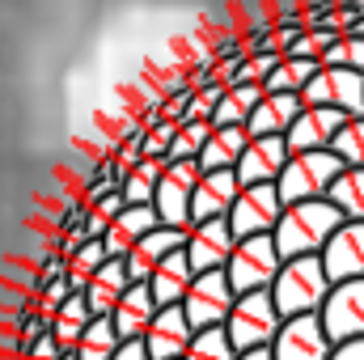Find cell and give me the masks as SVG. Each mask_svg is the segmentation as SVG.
<instances>
[{
  "mask_svg": "<svg viewBox=\"0 0 364 360\" xmlns=\"http://www.w3.org/2000/svg\"><path fill=\"white\" fill-rule=\"evenodd\" d=\"M279 268H284V259L275 250L272 233H259V238H242L233 246V259L225 263V275H229V288L242 297V292L272 288V280Z\"/></svg>",
  "mask_w": 364,
  "mask_h": 360,
  "instance_id": "obj_5",
  "label": "cell"
},
{
  "mask_svg": "<svg viewBox=\"0 0 364 360\" xmlns=\"http://www.w3.org/2000/svg\"><path fill=\"white\" fill-rule=\"evenodd\" d=\"M186 246V229H170V225H157V229H149L127 255H123V268H127V280L132 284H149V275L153 268L166 259V255H174Z\"/></svg>",
  "mask_w": 364,
  "mask_h": 360,
  "instance_id": "obj_15",
  "label": "cell"
},
{
  "mask_svg": "<svg viewBox=\"0 0 364 360\" xmlns=\"http://www.w3.org/2000/svg\"><path fill=\"white\" fill-rule=\"evenodd\" d=\"M246 144H250V136H246V127H212V136H208V144L199 149V170L208 174V170H233L237 166V157L246 153Z\"/></svg>",
  "mask_w": 364,
  "mask_h": 360,
  "instance_id": "obj_24",
  "label": "cell"
},
{
  "mask_svg": "<svg viewBox=\"0 0 364 360\" xmlns=\"http://www.w3.org/2000/svg\"><path fill=\"white\" fill-rule=\"evenodd\" d=\"M348 123L343 110L335 106H301V115L292 119V127L284 132L288 140V153H318V149H331L335 132Z\"/></svg>",
  "mask_w": 364,
  "mask_h": 360,
  "instance_id": "obj_14",
  "label": "cell"
},
{
  "mask_svg": "<svg viewBox=\"0 0 364 360\" xmlns=\"http://www.w3.org/2000/svg\"><path fill=\"white\" fill-rule=\"evenodd\" d=\"M233 246H237V238L229 229V216H216V221H199L186 229L182 255H186L191 271L199 275V271H225V263L233 259Z\"/></svg>",
  "mask_w": 364,
  "mask_h": 360,
  "instance_id": "obj_11",
  "label": "cell"
},
{
  "mask_svg": "<svg viewBox=\"0 0 364 360\" xmlns=\"http://www.w3.org/2000/svg\"><path fill=\"white\" fill-rule=\"evenodd\" d=\"M318 64H322V68H352V73H364V38L339 34V38L322 51Z\"/></svg>",
  "mask_w": 364,
  "mask_h": 360,
  "instance_id": "obj_34",
  "label": "cell"
},
{
  "mask_svg": "<svg viewBox=\"0 0 364 360\" xmlns=\"http://www.w3.org/2000/svg\"><path fill=\"white\" fill-rule=\"evenodd\" d=\"M343 225L339 208L331 199H301L288 203L279 212L272 229V242L279 250V259H305V255H322V246L331 242V233Z\"/></svg>",
  "mask_w": 364,
  "mask_h": 360,
  "instance_id": "obj_1",
  "label": "cell"
},
{
  "mask_svg": "<svg viewBox=\"0 0 364 360\" xmlns=\"http://www.w3.org/2000/svg\"><path fill=\"white\" fill-rule=\"evenodd\" d=\"M233 301H237V292L229 288L225 271H199L182 297V314H186L191 331H208V327H225Z\"/></svg>",
  "mask_w": 364,
  "mask_h": 360,
  "instance_id": "obj_6",
  "label": "cell"
},
{
  "mask_svg": "<svg viewBox=\"0 0 364 360\" xmlns=\"http://www.w3.org/2000/svg\"><path fill=\"white\" fill-rule=\"evenodd\" d=\"M153 318H157V301H153L149 284H127V292L110 309V322H114L119 339H144V331H149Z\"/></svg>",
  "mask_w": 364,
  "mask_h": 360,
  "instance_id": "obj_20",
  "label": "cell"
},
{
  "mask_svg": "<svg viewBox=\"0 0 364 360\" xmlns=\"http://www.w3.org/2000/svg\"><path fill=\"white\" fill-rule=\"evenodd\" d=\"M110 255H106V246H102V238H90V242H81L73 255H68V271H64V280H68V288L73 292H85V284H90L97 268L106 263Z\"/></svg>",
  "mask_w": 364,
  "mask_h": 360,
  "instance_id": "obj_29",
  "label": "cell"
},
{
  "mask_svg": "<svg viewBox=\"0 0 364 360\" xmlns=\"http://www.w3.org/2000/svg\"><path fill=\"white\" fill-rule=\"evenodd\" d=\"M348 34H356V38H364V17H356V21H352V30H348Z\"/></svg>",
  "mask_w": 364,
  "mask_h": 360,
  "instance_id": "obj_42",
  "label": "cell"
},
{
  "mask_svg": "<svg viewBox=\"0 0 364 360\" xmlns=\"http://www.w3.org/2000/svg\"><path fill=\"white\" fill-rule=\"evenodd\" d=\"M301 106H335L343 110L348 119L364 115V73H352V68H318L301 90Z\"/></svg>",
  "mask_w": 364,
  "mask_h": 360,
  "instance_id": "obj_7",
  "label": "cell"
},
{
  "mask_svg": "<svg viewBox=\"0 0 364 360\" xmlns=\"http://www.w3.org/2000/svg\"><path fill=\"white\" fill-rule=\"evenodd\" d=\"M119 344L123 339H119V331H114L110 318H90V327H85V335H81V344H77L73 356L77 360H110Z\"/></svg>",
  "mask_w": 364,
  "mask_h": 360,
  "instance_id": "obj_30",
  "label": "cell"
},
{
  "mask_svg": "<svg viewBox=\"0 0 364 360\" xmlns=\"http://www.w3.org/2000/svg\"><path fill=\"white\" fill-rule=\"evenodd\" d=\"M284 212V199L275 191V182H255V186H242L233 208H229V229L233 238H259V233H272L275 221Z\"/></svg>",
  "mask_w": 364,
  "mask_h": 360,
  "instance_id": "obj_9",
  "label": "cell"
},
{
  "mask_svg": "<svg viewBox=\"0 0 364 360\" xmlns=\"http://www.w3.org/2000/svg\"><path fill=\"white\" fill-rule=\"evenodd\" d=\"M199 174L203 170H199L195 157L166 166V174H161L157 191H153V212H157L161 225H170V229H186L191 225V191H195Z\"/></svg>",
  "mask_w": 364,
  "mask_h": 360,
  "instance_id": "obj_10",
  "label": "cell"
},
{
  "mask_svg": "<svg viewBox=\"0 0 364 360\" xmlns=\"http://www.w3.org/2000/svg\"><path fill=\"white\" fill-rule=\"evenodd\" d=\"M191 280H195V271H191V263H186V255H182V250L166 255V259L153 268V275H149V292H153L157 309H166V305H182Z\"/></svg>",
  "mask_w": 364,
  "mask_h": 360,
  "instance_id": "obj_23",
  "label": "cell"
},
{
  "mask_svg": "<svg viewBox=\"0 0 364 360\" xmlns=\"http://www.w3.org/2000/svg\"><path fill=\"white\" fill-rule=\"evenodd\" d=\"M318 68H322V64H314V60H292V55H284L272 68V77L263 81V90L267 93H296Z\"/></svg>",
  "mask_w": 364,
  "mask_h": 360,
  "instance_id": "obj_31",
  "label": "cell"
},
{
  "mask_svg": "<svg viewBox=\"0 0 364 360\" xmlns=\"http://www.w3.org/2000/svg\"><path fill=\"white\" fill-rule=\"evenodd\" d=\"M110 360H149V348H144V339H123Z\"/></svg>",
  "mask_w": 364,
  "mask_h": 360,
  "instance_id": "obj_39",
  "label": "cell"
},
{
  "mask_svg": "<svg viewBox=\"0 0 364 360\" xmlns=\"http://www.w3.org/2000/svg\"><path fill=\"white\" fill-rule=\"evenodd\" d=\"M123 208H127V203H123V195H119V191H110V195H102V199L93 203L90 212H97V216H102V221L110 225V221H114V216H119Z\"/></svg>",
  "mask_w": 364,
  "mask_h": 360,
  "instance_id": "obj_38",
  "label": "cell"
},
{
  "mask_svg": "<svg viewBox=\"0 0 364 360\" xmlns=\"http://www.w3.org/2000/svg\"><path fill=\"white\" fill-rule=\"evenodd\" d=\"M60 360H77V356H73V352H64V356H60Z\"/></svg>",
  "mask_w": 364,
  "mask_h": 360,
  "instance_id": "obj_43",
  "label": "cell"
},
{
  "mask_svg": "<svg viewBox=\"0 0 364 360\" xmlns=\"http://www.w3.org/2000/svg\"><path fill=\"white\" fill-rule=\"evenodd\" d=\"M161 221H157V212H153V203H127L110 225H106V233H102V246H106V255L110 259H123L149 229H157Z\"/></svg>",
  "mask_w": 364,
  "mask_h": 360,
  "instance_id": "obj_19",
  "label": "cell"
},
{
  "mask_svg": "<svg viewBox=\"0 0 364 360\" xmlns=\"http://www.w3.org/2000/svg\"><path fill=\"white\" fill-rule=\"evenodd\" d=\"M26 356H30V360H60L64 352H60V344L51 339V331H43V335L26 348Z\"/></svg>",
  "mask_w": 364,
  "mask_h": 360,
  "instance_id": "obj_37",
  "label": "cell"
},
{
  "mask_svg": "<svg viewBox=\"0 0 364 360\" xmlns=\"http://www.w3.org/2000/svg\"><path fill=\"white\" fill-rule=\"evenodd\" d=\"M331 153H335L343 166H364V115L348 119V123L335 132V140H331Z\"/></svg>",
  "mask_w": 364,
  "mask_h": 360,
  "instance_id": "obj_33",
  "label": "cell"
},
{
  "mask_svg": "<svg viewBox=\"0 0 364 360\" xmlns=\"http://www.w3.org/2000/svg\"><path fill=\"white\" fill-rule=\"evenodd\" d=\"M127 268H123V259H106L102 268H97V275H93L90 284H85V305H90L93 318H110V309L119 305V297L127 292Z\"/></svg>",
  "mask_w": 364,
  "mask_h": 360,
  "instance_id": "obj_22",
  "label": "cell"
},
{
  "mask_svg": "<svg viewBox=\"0 0 364 360\" xmlns=\"http://www.w3.org/2000/svg\"><path fill=\"white\" fill-rule=\"evenodd\" d=\"M191 322L182 314V305H166L157 309V318L149 322L144 331V348H149V360H182L186 348H191Z\"/></svg>",
  "mask_w": 364,
  "mask_h": 360,
  "instance_id": "obj_18",
  "label": "cell"
},
{
  "mask_svg": "<svg viewBox=\"0 0 364 360\" xmlns=\"http://www.w3.org/2000/svg\"><path fill=\"white\" fill-rule=\"evenodd\" d=\"M331 339L322 331L318 314H296L279 322V335L272 339V356L275 360H326L331 356Z\"/></svg>",
  "mask_w": 364,
  "mask_h": 360,
  "instance_id": "obj_12",
  "label": "cell"
},
{
  "mask_svg": "<svg viewBox=\"0 0 364 360\" xmlns=\"http://www.w3.org/2000/svg\"><path fill=\"white\" fill-rule=\"evenodd\" d=\"M237 191H242V182H237L233 170H208V174H199L195 191H191V225L229 216ZM191 225H186V229H191Z\"/></svg>",
  "mask_w": 364,
  "mask_h": 360,
  "instance_id": "obj_16",
  "label": "cell"
},
{
  "mask_svg": "<svg viewBox=\"0 0 364 360\" xmlns=\"http://www.w3.org/2000/svg\"><path fill=\"white\" fill-rule=\"evenodd\" d=\"M279 309L272 301V288L259 292H242L225 318V335L237 352H255V348H272V339L279 335Z\"/></svg>",
  "mask_w": 364,
  "mask_h": 360,
  "instance_id": "obj_3",
  "label": "cell"
},
{
  "mask_svg": "<svg viewBox=\"0 0 364 360\" xmlns=\"http://www.w3.org/2000/svg\"><path fill=\"white\" fill-rule=\"evenodd\" d=\"M322 268L331 284H343V280H364V221H343L331 242L322 246Z\"/></svg>",
  "mask_w": 364,
  "mask_h": 360,
  "instance_id": "obj_13",
  "label": "cell"
},
{
  "mask_svg": "<svg viewBox=\"0 0 364 360\" xmlns=\"http://www.w3.org/2000/svg\"><path fill=\"white\" fill-rule=\"evenodd\" d=\"M296 115H301V97L296 93H263V102L246 119V136L250 140H259V136H284Z\"/></svg>",
  "mask_w": 364,
  "mask_h": 360,
  "instance_id": "obj_21",
  "label": "cell"
},
{
  "mask_svg": "<svg viewBox=\"0 0 364 360\" xmlns=\"http://www.w3.org/2000/svg\"><path fill=\"white\" fill-rule=\"evenodd\" d=\"M284 55H272V51H259V55H246L237 68H233V81L229 85H263L272 77V68L279 64Z\"/></svg>",
  "mask_w": 364,
  "mask_h": 360,
  "instance_id": "obj_36",
  "label": "cell"
},
{
  "mask_svg": "<svg viewBox=\"0 0 364 360\" xmlns=\"http://www.w3.org/2000/svg\"><path fill=\"white\" fill-rule=\"evenodd\" d=\"M326 199L339 208L343 221H364V166H343V174L331 182Z\"/></svg>",
  "mask_w": 364,
  "mask_h": 360,
  "instance_id": "obj_28",
  "label": "cell"
},
{
  "mask_svg": "<svg viewBox=\"0 0 364 360\" xmlns=\"http://www.w3.org/2000/svg\"><path fill=\"white\" fill-rule=\"evenodd\" d=\"M331 292V280L318 255L305 259H284V268L272 280V301L279 309V318H296V314H318L322 301Z\"/></svg>",
  "mask_w": 364,
  "mask_h": 360,
  "instance_id": "obj_2",
  "label": "cell"
},
{
  "mask_svg": "<svg viewBox=\"0 0 364 360\" xmlns=\"http://www.w3.org/2000/svg\"><path fill=\"white\" fill-rule=\"evenodd\" d=\"M237 360H275L272 348H255V352H237Z\"/></svg>",
  "mask_w": 364,
  "mask_h": 360,
  "instance_id": "obj_41",
  "label": "cell"
},
{
  "mask_svg": "<svg viewBox=\"0 0 364 360\" xmlns=\"http://www.w3.org/2000/svg\"><path fill=\"white\" fill-rule=\"evenodd\" d=\"M263 85H225L220 93V106H216V115H212V127H246V119H250V110L263 102Z\"/></svg>",
  "mask_w": 364,
  "mask_h": 360,
  "instance_id": "obj_26",
  "label": "cell"
},
{
  "mask_svg": "<svg viewBox=\"0 0 364 360\" xmlns=\"http://www.w3.org/2000/svg\"><path fill=\"white\" fill-rule=\"evenodd\" d=\"M90 305H85V297L81 292H73L60 309H55V318H51V339L60 344V352H77V344H81V335H85V327H90Z\"/></svg>",
  "mask_w": 364,
  "mask_h": 360,
  "instance_id": "obj_25",
  "label": "cell"
},
{
  "mask_svg": "<svg viewBox=\"0 0 364 360\" xmlns=\"http://www.w3.org/2000/svg\"><path fill=\"white\" fill-rule=\"evenodd\" d=\"M288 140L284 136H259V140H250L246 144V153L237 157V166H233V174L242 186H255V182H275L279 179V170L288 166Z\"/></svg>",
  "mask_w": 364,
  "mask_h": 360,
  "instance_id": "obj_17",
  "label": "cell"
},
{
  "mask_svg": "<svg viewBox=\"0 0 364 360\" xmlns=\"http://www.w3.org/2000/svg\"><path fill=\"white\" fill-rule=\"evenodd\" d=\"M182 360H237V348L229 344L225 327H208V331L191 335V348H186Z\"/></svg>",
  "mask_w": 364,
  "mask_h": 360,
  "instance_id": "obj_32",
  "label": "cell"
},
{
  "mask_svg": "<svg viewBox=\"0 0 364 360\" xmlns=\"http://www.w3.org/2000/svg\"><path fill=\"white\" fill-rule=\"evenodd\" d=\"M166 157H140L123 182H119V195H123V203H153V191H157V182L166 174Z\"/></svg>",
  "mask_w": 364,
  "mask_h": 360,
  "instance_id": "obj_27",
  "label": "cell"
},
{
  "mask_svg": "<svg viewBox=\"0 0 364 360\" xmlns=\"http://www.w3.org/2000/svg\"><path fill=\"white\" fill-rule=\"evenodd\" d=\"M326 360H364V339H348V344H335Z\"/></svg>",
  "mask_w": 364,
  "mask_h": 360,
  "instance_id": "obj_40",
  "label": "cell"
},
{
  "mask_svg": "<svg viewBox=\"0 0 364 360\" xmlns=\"http://www.w3.org/2000/svg\"><path fill=\"white\" fill-rule=\"evenodd\" d=\"M322 331L331 344H348V339H364V280H343L331 284L322 309Z\"/></svg>",
  "mask_w": 364,
  "mask_h": 360,
  "instance_id": "obj_8",
  "label": "cell"
},
{
  "mask_svg": "<svg viewBox=\"0 0 364 360\" xmlns=\"http://www.w3.org/2000/svg\"><path fill=\"white\" fill-rule=\"evenodd\" d=\"M343 174V162L331 153V149H318V153H292L288 166L279 170L275 179V191L288 203H301V199H326L331 182Z\"/></svg>",
  "mask_w": 364,
  "mask_h": 360,
  "instance_id": "obj_4",
  "label": "cell"
},
{
  "mask_svg": "<svg viewBox=\"0 0 364 360\" xmlns=\"http://www.w3.org/2000/svg\"><path fill=\"white\" fill-rule=\"evenodd\" d=\"M208 136H212V123H178V132H174V140L166 149V162H191V157H199V149L208 144Z\"/></svg>",
  "mask_w": 364,
  "mask_h": 360,
  "instance_id": "obj_35",
  "label": "cell"
}]
</instances>
